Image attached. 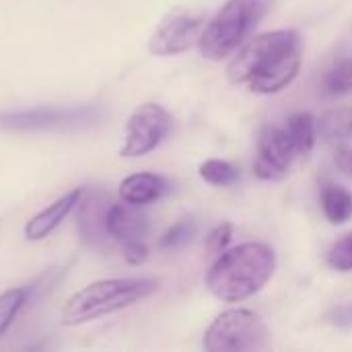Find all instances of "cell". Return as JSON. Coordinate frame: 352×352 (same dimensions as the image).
I'll return each mask as SVG.
<instances>
[{"instance_id": "obj_3", "label": "cell", "mask_w": 352, "mask_h": 352, "mask_svg": "<svg viewBox=\"0 0 352 352\" xmlns=\"http://www.w3.org/2000/svg\"><path fill=\"white\" fill-rule=\"evenodd\" d=\"M157 278H105L76 291L62 307L64 326H80L103 316L122 311L153 293H157Z\"/></svg>"}, {"instance_id": "obj_16", "label": "cell", "mask_w": 352, "mask_h": 352, "mask_svg": "<svg viewBox=\"0 0 352 352\" xmlns=\"http://www.w3.org/2000/svg\"><path fill=\"white\" fill-rule=\"evenodd\" d=\"M29 295H31L29 287H16L0 293V338H4V334L10 330L19 311L29 301Z\"/></svg>"}, {"instance_id": "obj_2", "label": "cell", "mask_w": 352, "mask_h": 352, "mask_svg": "<svg viewBox=\"0 0 352 352\" xmlns=\"http://www.w3.org/2000/svg\"><path fill=\"white\" fill-rule=\"evenodd\" d=\"M276 270V254L266 243H241L225 250L206 274L208 291L225 301L237 303L260 293Z\"/></svg>"}, {"instance_id": "obj_10", "label": "cell", "mask_w": 352, "mask_h": 352, "mask_svg": "<svg viewBox=\"0 0 352 352\" xmlns=\"http://www.w3.org/2000/svg\"><path fill=\"white\" fill-rule=\"evenodd\" d=\"M105 229L111 241L126 245L134 241H144L148 233V217L140 206L128 202H111L105 214Z\"/></svg>"}, {"instance_id": "obj_11", "label": "cell", "mask_w": 352, "mask_h": 352, "mask_svg": "<svg viewBox=\"0 0 352 352\" xmlns=\"http://www.w3.org/2000/svg\"><path fill=\"white\" fill-rule=\"evenodd\" d=\"M111 200L107 198V194L103 192H89V194H80L78 202H76V208H78V233L80 237L87 241V243H93V245H103L109 235H107V229H105V214H107V208H109Z\"/></svg>"}, {"instance_id": "obj_24", "label": "cell", "mask_w": 352, "mask_h": 352, "mask_svg": "<svg viewBox=\"0 0 352 352\" xmlns=\"http://www.w3.org/2000/svg\"><path fill=\"white\" fill-rule=\"evenodd\" d=\"M336 163L344 173L352 175V148H340L336 153Z\"/></svg>"}, {"instance_id": "obj_8", "label": "cell", "mask_w": 352, "mask_h": 352, "mask_svg": "<svg viewBox=\"0 0 352 352\" xmlns=\"http://www.w3.org/2000/svg\"><path fill=\"white\" fill-rule=\"evenodd\" d=\"M204 21L188 10L169 12L148 39V52L155 56H177L200 41Z\"/></svg>"}, {"instance_id": "obj_14", "label": "cell", "mask_w": 352, "mask_h": 352, "mask_svg": "<svg viewBox=\"0 0 352 352\" xmlns=\"http://www.w3.org/2000/svg\"><path fill=\"white\" fill-rule=\"evenodd\" d=\"M320 200H322V210L330 223L342 225L352 219V194L349 190L336 184H326L322 188Z\"/></svg>"}, {"instance_id": "obj_23", "label": "cell", "mask_w": 352, "mask_h": 352, "mask_svg": "<svg viewBox=\"0 0 352 352\" xmlns=\"http://www.w3.org/2000/svg\"><path fill=\"white\" fill-rule=\"evenodd\" d=\"M328 320H330V324L336 326V328H342V330L352 328V303H342V305L334 307V309L330 311Z\"/></svg>"}, {"instance_id": "obj_12", "label": "cell", "mask_w": 352, "mask_h": 352, "mask_svg": "<svg viewBox=\"0 0 352 352\" xmlns=\"http://www.w3.org/2000/svg\"><path fill=\"white\" fill-rule=\"evenodd\" d=\"M80 194H82V190L76 188V190L60 196L58 200H54L50 206H45L43 210H39L35 217H31L27 221V225H25V231H23L25 233V239L27 241H41V239H45L70 214V210L76 206Z\"/></svg>"}, {"instance_id": "obj_6", "label": "cell", "mask_w": 352, "mask_h": 352, "mask_svg": "<svg viewBox=\"0 0 352 352\" xmlns=\"http://www.w3.org/2000/svg\"><path fill=\"white\" fill-rule=\"evenodd\" d=\"M103 109L78 107H33L0 113V128L10 132H78L99 124Z\"/></svg>"}, {"instance_id": "obj_25", "label": "cell", "mask_w": 352, "mask_h": 352, "mask_svg": "<svg viewBox=\"0 0 352 352\" xmlns=\"http://www.w3.org/2000/svg\"><path fill=\"white\" fill-rule=\"evenodd\" d=\"M351 132H352V120H351Z\"/></svg>"}, {"instance_id": "obj_4", "label": "cell", "mask_w": 352, "mask_h": 352, "mask_svg": "<svg viewBox=\"0 0 352 352\" xmlns=\"http://www.w3.org/2000/svg\"><path fill=\"white\" fill-rule=\"evenodd\" d=\"M272 0H229L200 35V52L219 62L231 56L270 10Z\"/></svg>"}, {"instance_id": "obj_20", "label": "cell", "mask_w": 352, "mask_h": 352, "mask_svg": "<svg viewBox=\"0 0 352 352\" xmlns=\"http://www.w3.org/2000/svg\"><path fill=\"white\" fill-rule=\"evenodd\" d=\"M328 264L338 272H351L352 270V233L338 239L328 250Z\"/></svg>"}, {"instance_id": "obj_9", "label": "cell", "mask_w": 352, "mask_h": 352, "mask_svg": "<svg viewBox=\"0 0 352 352\" xmlns=\"http://www.w3.org/2000/svg\"><path fill=\"white\" fill-rule=\"evenodd\" d=\"M295 157L297 153L291 144L287 130L276 126H266L258 138L254 173L264 182H278L289 173Z\"/></svg>"}, {"instance_id": "obj_13", "label": "cell", "mask_w": 352, "mask_h": 352, "mask_svg": "<svg viewBox=\"0 0 352 352\" xmlns=\"http://www.w3.org/2000/svg\"><path fill=\"white\" fill-rule=\"evenodd\" d=\"M169 190H171V184L163 175L134 173V175H128L120 184L118 194H120V200H124L128 204L146 206V204H153V202L161 200Z\"/></svg>"}, {"instance_id": "obj_1", "label": "cell", "mask_w": 352, "mask_h": 352, "mask_svg": "<svg viewBox=\"0 0 352 352\" xmlns=\"http://www.w3.org/2000/svg\"><path fill=\"white\" fill-rule=\"evenodd\" d=\"M301 68V39L293 29H280L252 39L229 64L233 85L272 95L289 87Z\"/></svg>"}, {"instance_id": "obj_7", "label": "cell", "mask_w": 352, "mask_h": 352, "mask_svg": "<svg viewBox=\"0 0 352 352\" xmlns=\"http://www.w3.org/2000/svg\"><path fill=\"white\" fill-rule=\"evenodd\" d=\"M173 118L159 103H142L132 111L124 128L122 157H144L155 151L171 132Z\"/></svg>"}, {"instance_id": "obj_19", "label": "cell", "mask_w": 352, "mask_h": 352, "mask_svg": "<svg viewBox=\"0 0 352 352\" xmlns=\"http://www.w3.org/2000/svg\"><path fill=\"white\" fill-rule=\"evenodd\" d=\"M324 89L328 95H346L352 91V58H344L330 68L324 78Z\"/></svg>"}, {"instance_id": "obj_18", "label": "cell", "mask_w": 352, "mask_h": 352, "mask_svg": "<svg viewBox=\"0 0 352 352\" xmlns=\"http://www.w3.org/2000/svg\"><path fill=\"white\" fill-rule=\"evenodd\" d=\"M198 233V223L192 219V217H186V219H179L175 225H171L167 229V233L161 237L159 241V248L163 250H179L184 245H188Z\"/></svg>"}, {"instance_id": "obj_15", "label": "cell", "mask_w": 352, "mask_h": 352, "mask_svg": "<svg viewBox=\"0 0 352 352\" xmlns=\"http://www.w3.org/2000/svg\"><path fill=\"white\" fill-rule=\"evenodd\" d=\"M285 130L291 138V144H293L297 157H305L311 153V148L316 144V120L311 113L299 111V113L291 116L287 120Z\"/></svg>"}, {"instance_id": "obj_17", "label": "cell", "mask_w": 352, "mask_h": 352, "mask_svg": "<svg viewBox=\"0 0 352 352\" xmlns=\"http://www.w3.org/2000/svg\"><path fill=\"white\" fill-rule=\"evenodd\" d=\"M200 177L210 186L229 188L239 182V169L221 159H208L200 165Z\"/></svg>"}, {"instance_id": "obj_22", "label": "cell", "mask_w": 352, "mask_h": 352, "mask_svg": "<svg viewBox=\"0 0 352 352\" xmlns=\"http://www.w3.org/2000/svg\"><path fill=\"white\" fill-rule=\"evenodd\" d=\"M122 252H124L126 262L132 264V266H140V264L148 258V248H146L144 241L126 243V245H122Z\"/></svg>"}, {"instance_id": "obj_5", "label": "cell", "mask_w": 352, "mask_h": 352, "mask_svg": "<svg viewBox=\"0 0 352 352\" xmlns=\"http://www.w3.org/2000/svg\"><path fill=\"white\" fill-rule=\"evenodd\" d=\"M270 330L266 322L250 309H229L221 314L204 334V351L245 352L264 351Z\"/></svg>"}, {"instance_id": "obj_21", "label": "cell", "mask_w": 352, "mask_h": 352, "mask_svg": "<svg viewBox=\"0 0 352 352\" xmlns=\"http://www.w3.org/2000/svg\"><path fill=\"white\" fill-rule=\"evenodd\" d=\"M231 237H233V225H231V223H221V225H217V227L208 233V237H206V252L212 254V256H221V254L229 248Z\"/></svg>"}]
</instances>
